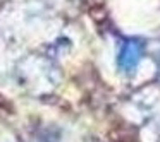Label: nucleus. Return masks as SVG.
<instances>
[{
  "label": "nucleus",
  "instance_id": "obj_1",
  "mask_svg": "<svg viewBox=\"0 0 160 142\" xmlns=\"http://www.w3.org/2000/svg\"><path fill=\"white\" fill-rule=\"evenodd\" d=\"M139 58H141V46L136 41H128L119 55V67L126 72H131L139 63Z\"/></svg>",
  "mask_w": 160,
  "mask_h": 142
}]
</instances>
